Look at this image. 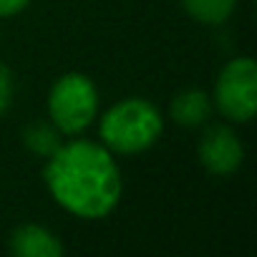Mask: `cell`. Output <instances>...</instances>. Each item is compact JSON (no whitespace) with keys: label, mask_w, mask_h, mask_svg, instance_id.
I'll use <instances>...</instances> for the list:
<instances>
[{"label":"cell","mask_w":257,"mask_h":257,"mask_svg":"<svg viewBox=\"0 0 257 257\" xmlns=\"http://www.w3.org/2000/svg\"><path fill=\"white\" fill-rule=\"evenodd\" d=\"M61 132L53 126V123H46V121H36L31 123L26 132H23V144L28 147V152L38 154V157H51L58 147H61Z\"/></svg>","instance_id":"8"},{"label":"cell","mask_w":257,"mask_h":257,"mask_svg":"<svg viewBox=\"0 0 257 257\" xmlns=\"http://www.w3.org/2000/svg\"><path fill=\"white\" fill-rule=\"evenodd\" d=\"M8 249L16 257H61V239L41 224H23L11 232Z\"/></svg>","instance_id":"6"},{"label":"cell","mask_w":257,"mask_h":257,"mask_svg":"<svg viewBox=\"0 0 257 257\" xmlns=\"http://www.w3.org/2000/svg\"><path fill=\"white\" fill-rule=\"evenodd\" d=\"M13 101V73L8 66L0 63V116L11 108Z\"/></svg>","instance_id":"10"},{"label":"cell","mask_w":257,"mask_h":257,"mask_svg":"<svg viewBox=\"0 0 257 257\" xmlns=\"http://www.w3.org/2000/svg\"><path fill=\"white\" fill-rule=\"evenodd\" d=\"M182 3L194 21L207 26H219L232 16L237 0H182Z\"/></svg>","instance_id":"9"},{"label":"cell","mask_w":257,"mask_h":257,"mask_svg":"<svg viewBox=\"0 0 257 257\" xmlns=\"http://www.w3.org/2000/svg\"><path fill=\"white\" fill-rule=\"evenodd\" d=\"M214 101L229 121H252L257 111V63L252 58L229 61L214 83Z\"/></svg>","instance_id":"4"},{"label":"cell","mask_w":257,"mask_h":257,"mask_svg":"<svg viewBox=\"0 0 257 257\" xmlns=\"http://www.w3.org/2000/svg\"><path fill=\"white\" fill-rule=\"evenodd\" d=\"M209 113H212V101L199 88H187V91L177 93L169 106V116L179 126H187V128L204 123L209 118Z\"/></svg>","instance_id":"7"},{"label":"cell","mask_w":257,"mask_h":257,"mask_svg":"<svg viewBox=\"0 0 257 257\" xmlns=\"http://www.w3.org/2000/svg\"><path fill=\"white\" fill-rule=\"evenodd\" d=\"M98 111V93L88 76H61L48 96V116L61 134H81L93 123Z\"/></svg>","instance_id":"3"},{"label":"cell","mask_w":257,"mask_h":257,"mask_svg":"<svg viewBox=\"0 0 257 257\" xmlns=\"http://www.w3.org/2000/svg\"><path fill=\"white\" fill-rule=\"evenodd\" d=\"M162 134V113L144 98H126L101 118V139L108 152L139 154Z\"/></svg>","instance_id":"2"},{"label":"cell","mask_w":257,"mask_h":257,"mask_svg":"<svg viewBox=\"0 0 257 257\" xmlns=\"http://www.w3.org/2000/svg\"><path fill=\"white\" fill-rule=\"evenodd\" d=\"M242 157H244L242 144L232 128L212 126L204 132V137L199 142V159L207 172H212L217 177H227L239 169Z\"/></svg>","instance_id":"5"},{"label":"cell","mask_w":257,"mask_h":257,"mask_svg":"<svg viewBox=\"0 0 257 257\" xmlns=\"http://www.w3.org/2000/svg\"><path fill=\"white\" fill-rule=\"evenodd\" d=\"M31 0H0V18H11L16 13H21Z\"/></svg>","instance_id":"11"},{"label":"cell","mask_w":257,"mask_h":257,"mask_svg":"<svg viewBox=\"0 0 257 257\" xmlns=\"http://www.w3.org/2000/svg\"><path fill=\"white\" fill-rule=\"evenodd\" d=\"M53 199L81 219H103L121 199V172L101 144L76 139L61 144L43 169Z\"/></svg>","instance_id":"1"}]
</instances>
